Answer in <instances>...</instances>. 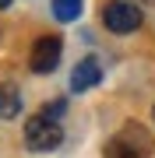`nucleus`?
Wrapping results in <instances>:
<instances>
[{"instance_id":"1","label":"nucleus","mask_w":155,"mask_h":158,"mask_svg":"<svg viewBox=\"0 0 155 158\" xmlns=\"http://www.w3.org/2000/svg\"><path fill=\"white\" fill-rule=\"evenodd\" d=\"M106 158H152V134L141 123H123L106 141Z\"/></svg>"},{"instance_id":"2","label":"nucleus","mask_w":155,"mask_h":158,"mask_svg":"<svg viewBox=\"0 0 155 158\" xmlns=\"http://www.w3.org/2000/svg\"><path fill=\"white\" fill-rule=\"evenodd\" d=\"M102 25H106V32H113V35H131V32H138L144 25V14H141V7L131 4V0H109L102 7Z\"/></svg>"},{"instance_id":"3","label":"nucleus","mask_w":155,"mask_h":158,"mask_svg":"<svg viewBox=\"0 0 155 158\" xmlns=\"http://www.w3.org/2000/svg\"><path fill=\"white\" fill-rule=\"evenodd\" d=\"M25 144L32 148V151H53V148L63 144V130H60V119H53L46 113L32 116L28 123H25Z\"/></svg>"},{"instance_id":"4","label":"nucleus","mask_w":155,"mask_h":158,"mask_svg":"<svg viewBox=\"0 0 155 158\" xmlns=\"http://www.w3.org/2000/svg\"><path fill=\"white\" fill-rule=\"evenodd\" d=\"M60 53H63V42L57 35H42V39H35L32 53H28V67L35 74H50V70H57Z\"/></svg>"},{"instance_id":"5","label":"nucleus","mask_w":155,"mask_h":158,"mask_svg":"<svg viewBox=\"0 0 155 158\" xmlns=\"http://www.w3.org/2000/svg\"><path fill=\"white\" fill-rule=\"evenodd\" d=\"M99 81H102V63L95 56H85L74 67V74H71V91H88V88H95Z\"/></svg>"},{"instance_id":"6","label":"nucleus","mask_w":155,"mask_h":158,"mask_svg":"<svg viewBox=\"0 0 155 158\" xmlns=\"http://www.w3.org/2000/svg\"><path fill=\"white\" fill-rule=\"evenodd\" d=\"M21 113V91L14 81H0V119H14Z\"/></svg>"},{"instance_id":"7","label":"nucleus","mask_w":155,"mask_h":158,"mask_svg":"<svg viewBox=\"0 0 155 158\" xmlns=\"http://www.w3.org/2000/svg\"><path fill=\"white\" fill-rule=\"evenodd\" d=\"M81 7H85V0H53V18L71 25V21L81 18Z\"/></svg>"},{"instance_id":"8","label":"nucleus","mask_w":155,"mask_h":158,"mask_svg":"<svg viewBox=\"0 0 155 158\" xmlns=\"http://www.w3.org/2000/svg\"><path fill=\"white\" fill-rule=\"evenodd\" d=\"M63 109H67V102H63V98H53L50 106L42 109V113H46V116H53V119H60V116H63Z\"/></svg>"},{"instance_id":"9","label":"nucleus","mask_w":155,"mask_h":158,"mask_svg":"<svg viewBox=\"0 0 155 158\" xmlns=\"http://www.w3.org/2000/svg\"><path fill=\"white\" fill-rule=\"evenodd\" d=\"M14 4V0H0V11H4V7H11Z\"/></svg>"},{"instance_id":"10","label":"nucleus","mask_w":155,"mask_h":158,"mask_svg":"<svg viewBox=\"0 0 155 158\" xmlns=\"http://www.w3.org/2000/svg\"><path fill=\"white\" fill-rule=\"evenodd\" d=\"M152 116H155V113H152Z\"/></svg>"}]
</instances>
